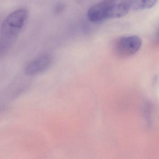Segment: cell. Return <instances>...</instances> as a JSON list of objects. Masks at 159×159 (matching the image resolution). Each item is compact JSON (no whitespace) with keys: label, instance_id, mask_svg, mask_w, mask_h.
<instances>
[{"label":"cell","instance_id":"6da1fadb","mask_svg":"<svg viewBox=\"0 0 159 159\" xmlns=\"http://www.w3.org/2000/svg\"><path fill=\"white\" fill-rule=\"evenodd\" d=\"M129 11L126 1H103L90 7L87 18L94 23L111 18H120Z\"/></svg>","mask_w":159,"mask_h":159},{"label":"cell","instance_id":"7a4b0ae2","mask_svg":"<svg viewBox=\"0 0 159 159\" xmlns=\"http://www.w3.org/2000/svg\"><path fill=\"white\" fill-rule=\"evenodd\" d=\"M28 16L27 10L18 9L10 14L4 19L1 27V37L13 43L23 28Z\"/></svg>","mask_w":159,"mask_h":159},{"label":"cell","instance_id":"3957f363","mask_svg":"<svg viewBox=\"0 0 159 159\" xmlns=\"http://www.w3.org/2000/svg\"><path fill=\"white\" fill-rule=\"evenodd\" d=\"M142 44V39L137 35L123 36L115 41L113 49L118 56L126 57L138 52Z\"/></svg>","mask_w":159,"mask_h":159},{"label":"cell","instance_id":"277c9868","mask_svg":"<svg viewBox=\"0 0 159 159\" xmlns=\"http://www.w3.org/2000/svg\"><path fill=\"white\" fill-rule=\"evenodd\" d=\"M52 63V58L49 55H42L28 64L25 72L29 76L36 75L46 70Z\"/></svg>","mask_w":159,"mask_h":159},{"label":"cell","instance_id":"5b68a950","mask_svg":"<svg viewBox=\"0 0 159 159\" xmlns=\"http://www.w3.org/2000/svg\"><path fill=\"white\" fill-rule=\"evenodd\" d=\"M129 11H138L152 8L157 3L156 0H132L126 1Z\"/></svg>","mask_w":159,"mask_h":159},{"label":"cell","instance_id":"8992f818","mask_svg":"<svg viewBox=\"0 0 159 159\" xmlns=\"http://www.w3.org/2000/svg\"><path fill=\"white\" fill-rule=\"evenodd\" d=\"M63 5L61 4H58L55 7L54 12L56 14H58L63 11Z\"/></svg>","mask_w":159,"mask_h":159}]
</instances>
